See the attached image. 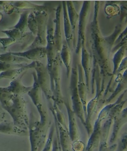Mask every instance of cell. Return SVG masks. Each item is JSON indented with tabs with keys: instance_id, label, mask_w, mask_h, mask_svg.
<instances>
[{
	"instance_id": "obj_1",
	"label": "cell",
	"mask_w": 127,
	"mask_h": 151,
	"mask_svg": "<svg viewBox=\"0 0 127 151\" xmlns=\"http://www.w3.org/2000/svg\"><path fill=\"white\" fill-rule=\"evenodd\" d=\"M0 102L3 109L11 116L15 125L20 128L25 126L24 103L20 95L12 93L6 87H0Z\"/></svg>"
},
{
	"instance_id": "obj_2",
	"label": "cell",
	"mask_w": 127,
	"mask_h": 151,
	"mask_svg": "<svg viewBox=\"0 0 127 151\" xmlns=\"http://www.w3.org/2000/svg\"><path fill=\"white\" fill-rule=\"evenodd\" d=\"M25 131L16 126L13 122L4 120L0 123V133L11 135H22Z\"/></svg>"
},
{
	"instance_id": "obj_3",
	"label": "cell",
	"mask_w": 127,
	"mask_h": 151,
	"mask_svg": "<svg viewBox=\"0 0 127 151\" xmlns=\"http://www.w3.org/2000/svg\"><path fill=\"white\" fill-rule=\"evenodd\" d=\"M22 75L20 77L17 78L12 81L10 83V85L6 87L7 89L10 92L16 95H21V94L26 92L29 89V88L24 87L22 84L21 78Z\"/></svg>"
},
{
	"instance_id": "obj_4",
	"label": "cell",
	"mask_w": 127,
	"mask_h": 151,
	"mask_svg": "<svg viewBox=\"0 0 127 151\" xmlns=\"http://www.w3.org/2000/svg\"><path fill=\"white\" fill-rule=\"evenodd\" d=\"M0 61L16 64H25V63L29 61L27 59L14 55L11 52L0 54Z\"/></svg>"
},
{
	"instance_id": "obj_5",
	"label": "cell",
	"mask_w": 127,
	"mask_h": 151,
	"mask_svg": "<svg viewBox=\"0 0 127 151\" xmlns=\"http://www.w3.org/2000/svg\"><path fill=\"white\" fill-rule=\"evenodd\" d=\"M30 65H27L26 66L22 68H16V69L9 70L2 72L0 73V80L2 79H9L14 80L17 78L19 74L26 68L30 67Z\"/></svg>"
},
{
	"instance_id": "obj_6",
	"label": "cell",
	"mask_w": 127,
	"mask_h": 151,
	"mask_svg": "<svg viewBox=\"0 0 127 151\" xmlns=\"http://www.w3.org/2000/svg\"><path fill=\"white\" fill-rule=\"evenodd\" d=\"M2 32L5 33L9 37L12 38L16 42L21 41L25 36L23 32L16 29L12 28L10 30L2 31Z\"/></svg>"
},
{
	"instance_id": "obj_7",
	"label": "cell",
	"mask_w": 127,
	"mask_h": 151,
	"mask_svg": "<svg viewBox=\"0 0 127 151\" xmlns=\"http://www.w3.org/2000/svg\"><path fill=\"white\" fill-rule=\"evenodd\" d=\"M28 13L25 12L22 14L19 22L17 25L13 27L12 28L16 29L24 33L25 30L27 29V26L28 25Z\"/></svg>"
},
{
	"instance_id": "obj_8",
	"label": "cell",
	"mask_w": 127,
	"mask_h": 151,
	"mask_svg": "<svg viewBox=\"0 0 127 151\" xmlns=\"http://www.w3.org/2000/svg\"><path fill=\"white\" fill-rule=\"evenodd\" d=\"M27 65L25 64H16L9 63L0 61V72L5 71L9 70L22 68Z\"/></svg>"
},
{
	"instance_id": "obj_9",
	"label": "cell",
	"mask_w": 127,
	"mask_h": 151,
	"mask_svg": "<svg viewBox=\"0 0 127 151\" xmlns=\"http://www.w3.org/2000/svg\"><path fill=\"white\" fill-rule=\"evenodd\" d=\"M14 39L10 37L8 38H0V43L3 46V50H5L7 48L11 46V45L16 42Z\"/></svg>"
},
{
	"instance_id": "obj_10",
	"label": "cell",
	"mask_w": 127,
	"mask_h": 151,
	"mask_svg": "<svg viewBox=\"0 0 127 151\" xmlns=\"http://www.w3.org/2000/svg\"><path fill=\"white\" fill-rule=\"evenodd\" d=\"M0 5L1 6L4 12L7 14H12L15 9V7L11 3H6V2L1 1Z\"/></svg>"
},
{
	"instance_id": "obj_11",
	"label": "cell",
	"mask_w": 127,
	"mask_h": 151,
	"mask_svg": "<svg viewBox=\"0 0 127 151\" xmlns=\"http://www.w3.org/2000/svg\"><path fill=\"white\" fill-rule=\"evenodd\" d=\"M127 150V137L122 139L118 146V151H123Z\"/></svg>"
},
{
	"instance_id": "obj_12",
	"label": "cell",
	"mask_w": 127,
	"mask_h": 151,
	"mask_svg": "<svg viewBox=\"0 0 127 151\" xmlns=\"http://www.w3.org/2000/svg\"><path fill=\"white\" fill-rule=\"evenodd\" d=\"M6 112L4 110V109L2 107L1 105L0 104V123L4 121L5 117Z\"/></svg>"
},
{
	"instance_id": "obj_13",
	"label": "cell",
	"mask_w": 127,
	"mask_h": 151,
	"mask_svg": "<svg viewBox=\"0 0 127 151\" xmlns=\"http://www.w3.org/2000/svg\"><path fill=\"white\" fill-rule=\"evenodd\" d=\"M116 145H114L113 146L106 149L103 151H115V149H116Z\"/></svg>"
},
{
	"instance_id": "obj_14",
	"label": "cell",
	"mask_w": 127,
	"mask_h": 151,
	"mask_svg": "<svg viewBox=\"0 0 127 151\" xmlns=\"http://www.w3.org/2000/svg\"><path fill=\"white\" fill-rule=\"evenodd\" d=\"M3 16L1 13L0 12V22L2 21V19H3Z\"/></svg>"
},
{
	"instance_id": "obj_15",
	"label": "cell",
	"mask_w": 127,
	"mask_h": 151,
	"mask_svg": "<svg viewBox=\"0 0 127 151\" xmlns=\"http://www.w3.org/2000/svg\"><path fill=\"white\" fill-rule=\"evenodd\" d=\"M2 10H3V8L0 5V11H1Z\"/></svg>"
}]
</instances>
